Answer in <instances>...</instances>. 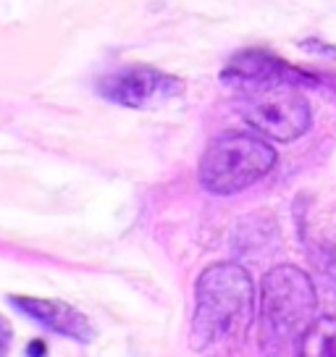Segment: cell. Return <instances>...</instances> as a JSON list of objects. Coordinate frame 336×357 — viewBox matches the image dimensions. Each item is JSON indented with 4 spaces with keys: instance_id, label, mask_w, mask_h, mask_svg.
<instances>
[{
    "instance_id": "cell-1",
    "label": "cell",
    "mask_w": 336,
    "mask_h": 357,
    "mask_svg": "<svg viewBox=\"0 0 336 357\" xmlns=\"http://www.w3.org/2000/svg\"><path fill=\"white\" fill-rule=\"evenodd\" d=\"M255 315L252 279L236 263L205 268L194 287L190 344L205 357L234 355L242 347Z\"/></svg>"
},
{
    "instance_id": "cell-2",
    "label": "cell",
    "mask_w": 336,
    "mask_h": 357,
    "mask_svg": "<svg viewBox=\"0 0 336 357\" xmlns=\"http://www.w3.org/2000/svg\"><path fill=\"white\" fill-rule=\"evenodd\" d=\"M315 287L294 266H279L266 273L260 291V347L270 357L287 355L315 324Z\"/></svg>"
},
{
    "instance_id": "cell-3",
    "label": "cell",
    "mask_w": 336,
    "mask_h": 357,
    "mask_svg": "<svg viewBox=\"0 0 336 357\" xmlns=\"http://www.w3.org/2000/svg\"><path fill=\"white\" fill-rule=\"evenodd\" d=\"M276 166V150L260 137L242 132L211 142L200 160V184L213 195H236Z\"/></svg>"
},
{
    "instance_id": "cell-4",
    "label": "cell",
    "mask_w": 336,
    "mask_h": 357,
    "mask_svg": "<svg viewBox=\"0 0 336 357\" xmlns=\"http://www.w3.org/2000/svg\"><path fill=\"white\" fill-rule=\"evenodd\" d=\"M239 111L245 121L276 142H291L310 126V105L297 84L263 82L242 87Z\"/></svg>"
},
{
    "instance_id": "cell-5",
    "label": "cell",
    "mask_w": 336,
    "mask_h": 357,
    "mask_svg": "<svg viewBox=\"0 0 336 357\" xmlns=\"http://www.w3.org/2000/svg\"><path fill=\"white\" fill-rule=\"evenodd\" d=\"M100 92L108 100L126 108H153L181 92V82L150 66H132L116 71L100 84Z\"/></svg>"
},
{
    "instance_id": "cell-6",
    "label": "cell",
    "mask_w": 336,
    "mask_h": 357,
    "mask_svg": "<svg viewBox=\"0 0 336 357\" xmlns=\"http://www.w3.org/2000/svg\"><path fill=\"white\" fill-rule=\"evenodd\" d=\"M224 82H231L239 89L250 84H263V82H289V84L303 87V84H315L318 77L289 66L287 61L270 56L266 50H242L226 66Z\"/></svg>"
},
{
    "instance_id": "cell-7",
    "label": "cell",
    "mask_w": 336,
    "mask_h": 357,
    "mask_svg": "<svg viewBox=\"0 0 336 357\" xmlns=\"http://www.w3.org/2000/svg\"><path fill=\"white\" fill-rule=\"evenodd\" d=\"M8 302L13 307H19L24 315H29L32 321L43 324L45 328L61 336H68L74 342H92L95 339V328H92L90 318L66 302L37 300V297H8Z\"/></svg>"
},
{
    "instance_id": "cell-8",
    "label": "cell",
    "mask_w": 336,
    "mask_h": 357,
    "mask_svg": "<svg viewBox=\"0 0 336 357\" xmlns=\"http://www.w3.org/2000/svg\"><path fill=\"white\" fill-rule=\"evenodd\" d=\"M297 357H336V318H318L305 331Z\"/></svg>"
},
{
    "instance_id": "cell-9",
    "label": "cell",
    "mask_w": 336,
    "mask_h": 357,
    "mask_svg": "<svg viewBox=\"0 0 336 357\" xmlns=\"http://www.w3.org/2000/svg\"><path fill=\"white\" fill-rule=\"evenodd\" d=\"M11 339H13V328L11 324L0 315V357L8 355V347H11Z\"/></svg>"
}]
</instances>
